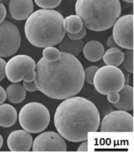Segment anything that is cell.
Masks as SVG:
<instances>
[{
    "instance_id": "cell-1",
    "label": "cell",
    "mask_w": 134,
    "mask_h": 152,
    "mask_svg": "<svg viewBox=\"0 0 134 152\" xmlns=\"http://www.w3.org/2000/svg\"><path fill=\"white\" fill-rule=\"evenodd\" d=\"M35 82L38 90L51 99L63 100L77 95L84 83V70L76 57L62 52L58 61L41 58L36 64Z\"/></svg>"
},
{
    "instance_id": "cell-2",
    "label": "cell",
    "mask_w": 134,
    "mask_h": 152,
    "mask_svg": "<svg viewBox=\"0 0 134 152\" xmlns=\"http://www.w3.org/2000/svg\"><path fill=\"white\" fill-rule=\"evenodd\" d=\"M54 123L63 138L71 142H81L87 140L88 132L97 131L100 115L92 102L73 96L66 99L56 109Z\"/></svg>"
},
{
    "instance_id": "cell-3",
    "label": "cell",
    "mask_w": 134,
    "mask_h": 152,
    "mask_svg": "<svg viewBox=\"0 0 134 152\" xmlns=\"http://www.w3.org/2000/svg\"><path fill=\"white\" fill-rule=\"evenodd\" d=\"M63 21V15L57 11L38 10L27 19L25 34L29 42L36 47L54 46L65 36Z\"/></svg>"
},
{
    "instance_id": "cell-4",
    "label": "cell",
    "mask_w": 134,
    "mask_h": 152,
    "mask_svg": "<svg viewBox=\"0 0 134 152\" xmlns=\"http://www.w3.org/2000/svg\"><path fill=\"white\" fill-rule=\"evenodd\" d=\"M76 15L90 30L103 31L111 28L121 12L119 0H77Z\"/></svg>"
},
{
    "instance_id": "cell-5",
    "label": "cell",
    "mask_w": 134,
    "mask_h": 152,
    "mask_svg": "<svg viewBox=\"0 0 134 152\" xmlns=\"http://www.w3.org/2000/svg\"><path fill=\"white\" fill-rule=\"evenodd\" d=\"M20 124L24 130L39 133L48 127L51 115L47 107L40 103H28L22 107L19 115Z\"/></svg>"
},
{
    "instance_id": "cell-6",
    "label": "cell",
    "mask_w": 134,
    "mask_h": 152,
    "mask_svg": "<svg viewBox=\"0 0 134 152\" xmlns=\"http://www.w3.org/2000/svg\"><path fill=\"white\" fill-rule=\"evenodd\" d=\"M125 77L117 67L106 65L97 70L93 85L97 91L103 95L112 92H119L125 85Z\"/></svg>"
},
{
    "instance_id": "cell-7",
    "label": "cell",
    "mask_w": 134,
    "mask_h": 152,
    "mask_svg": "<svg viewBox=\"0 0 134 152\" xmlns=\"http://www.w3.org/2000/svg\"><path fill=\"white\" fill-rule=\"evenodd\" d=\"M21 41L20 31L15 24L8 20L0 23V57L15 54L20 48Z\"/></svg>"
},
{
    "instance_id": "cell-8",
    "label": "cell",
    "mask_w": 134,
    "mask_h": 152,
    "mask_svg": "<svg viewBox=\"0 0 134 152\" xmlns=\"http://www.w3.org/2000/svg\"><path fill=\"white\" fill-rule=\"evenodd\" d=\"M133 117L126 111H114L106 115L100 125L101 132H133Z\"/></svg>"
},
{
    "instance_id": "cell-9",
    "label": "cell",
    "mask_w": 134,
    "mask_h": 152,
    "mask_svg": "<svg viewBox=\"0 0 134 152\" xmlns=\"http://www.w3.org/2000/svg\"><path fill=\"white\" fill-rule=\"evenodd\" d=\"M36 64L34 60L27 55L14 56L6 63V76L11 82L18 83L22 81L28 73L35 70Z\"/></svg>"
},
{
    "instance_id": "cell-10",
    "label": "cell",
    "mask_w": 134,
    "mask_h": 152,
    "mask_svg": "<svg viewBox=\"0 0 134 152\" xmlns=\"http://www.w3.org/2000/svg\"><path fill=\"white\" fill-rule=\"evenodd\" d=\"M133 15L127 14L117 19L113 25L114 39L120 48L133 49Z\"/></svg>"
},
{
    "instance_id": "cell-11",
    "label": "cell",
    "mask_w": 134,
    "mask_h": 152,
    "mask_svg": "<svg viewBox=\"0 0 134 152\" xmlns=\"http://www.w3.org/2000/svg\"><path fill=\"white\" fill-rule=\"evenodd\" d=\"M33 151H66V143L60 134L53 131L42 133L35 139L32 144Z\"/></svg>"
},
{
    "instance_id": "cell-12",
    "label": "cell",
    "mask_w": 134,
    "mask_h": 152,
    "mask_svg": "<svg viewBox=\"0 0 134 152\" xmlns=\"http://www.w3.org/2000/svg\"><path fill=\"white\" fill-rule=\"evenodd\" d=\"M7 145L12 151H28L33 144V138L29 132L23 130L13 131L8 136Z\"/></svg>"
},
{
    "instance_id": "cell-13",
    "label": "cell",
    "mask_w": 134,
    "mask_h": 152,
    "mask_svg": "<svg viewBox=\"0 0 134 152\" xmlns=\"http://www.w3.org/2000/svg\"><path fill=\"white\" fill-rule=\"evenodd\" d=\"M34 4L32 0H10L9 10L13 18L18 21L27 19L33 13Z\"/></svg>"
},
{
    "instance_id": "cell-14",
    "label": "cell",
    "mask_w": 134,
    "mask_h": 152,
    "mask_svg": "<svg viewBox=\"0 0 134 152\" xmlns=\"http://www.w3.org/2000/svg\"><path fill=\"white\" fill-rule=\"evenodd\" d=\"M84 56L86 59L91 62H97L103 58L105 53L104 45L97 40H91L84 45Z\"/></svg>"
},
{
    "instance_id": "cell-15",
    "label": "cell",
    "mask_w": 134,
    "mask_h": 152,
    "mask_svg": "<svg viewBox=\"0 0 134 152\" xmlns=\"http://www.w3.org/2000/svg\"><path fill=\"white\" fill-rule=\"evenodd\" d=\"M120 99L118 102L114 104L116 109L120 110L129 111L133 108V88L129 85H124L118 92Z\"/></svg>"
},
{
    "instance_id": "cell-16",
    "label": "cell",
    "mask_w": 134,
    "mask_h": 152,
    "mask_svg": "<svg viewBox=\"0 0 134 152\" xmlns=\"http://www.w3.org/2000/svg\"><path fill=\"white\" fill-rule=\"evenodd\" d=\"M17 118V111L14 106L8 104L0 105V126L10 127L16 123Z\"/></svg>"
},
{
    "instance_id": "cell-17",
    "label": "cell",
    "mask_w": 134,
    "mask_h": 152,
    "mask_svg": "<svg viewBox=\"0 0 134 152\" xmlns=\"http://www.w3.org/2000/svg\"><path fill=\"white\" fill-rule=\"evenodd\" d=\"M59 48L62 52L66 53L76 57L82 52L84 47V43L81 39L73 40L67 36H65L59 43Z\"/></svg>"
},
{
    "instance_id": "cell-18",
    "label": "cell",
    "mask_w": 134,
    "mask_h": 152,
    "mask_svg": "<svg viewBox=\"0 0 134 152\" xmlns=\"http://www.w3.org/2000/svg\"><path fill=\"white\" fill-rule=\"evenodd\" d=\"M8 100L13 104L22 102L26 98V91L23 86L18 83H14L8 86L6 91Z\"/></svg>"
},
{
    "instance_id": "cell-19",
    "label": "cell",
    "mask_w": 134,
    "mask_h": 152,
    "mask_svg": "<svg viewBox=\"0 0 134 152\" xmlns=\"http://www.w3.org/2000/svg\"><path fill=\"white\" fill-rule=\"evenodd\" d=\"M124 53L118 48H110L104 53V61L107 65L117 67L122 63Z\"/></svg>"
},
{
    "instance_id": "cell-20",
    "label": "cell",
    "mask_w": 134,
    "mask_h": 152,
    "mask_svg": "<svg viewBox=\"0 0 134 152\" xmlns=\"http://www.w3.org/2000/svg\"><path fill=\"white\" fill-rule=\"evenodd\" d=\"M63 25L66 32L75 34L80 31L84 27L80 17L77 15H71L64 19Z\"/></svg>"
},
{
    "instance_id": "cell-21",
    "label": "cell",
    "mask_w": 134,
    "mask_h": 152,
    "mask_svg": "<svg viewBox=\"0 0 134 152\" xmlns=\"http://www.w3.org/2000/svg\"><path fill=\"white\" fill-rule=\"evenodd\" d=\"M62 56V52L53 46L45 48L43 51V58L49 62L58 61Z\"/></svg>"
},
{
    "instance_id": "cell-22",
    "label": "cell",
    "mask_w": 134,
    "mask_h": 152,
    "mask_svg": "<svg viewBox=\"0 0 134 152\" xmlns=\"http://www.w3.org/2000/svg\"><path fill=\"white\" fill-rule=\"evenodd\" d=\"M124 69L130 73L133 72V50H126L124 53V58L122 63Z\"/></svg>"
},
{
    "instance_id": "cell-23",
    "label": "cell",
    "mask_w": 134,
    "mask_h": 152,
    "mask_svg": "<svg viewBox=\"0 0 134 152\" xmlns=\"http://www.w3.org/2000/svg\"><path fill=\"white\" fill-rule=\"evenodd\" d=\"M62 0H34L36 4L45 9H52L59 6Z\"/></svg>"
},
{
    "instance_id": "cell-24",
    "label": "cell",
    "mask_w": 134,
    "mask_h": 152,
    "mask_svg": "<svg viewBox=\"0 0 134 152\" xmlns=\"http://www.w3.org/2000/svg\"><path fill=\"white\" fill-rule=\"evenodd\" d=\"M99 67L91 66L88 67L84 70V79L87 83L93 85V81L96 73L99 70Z\"/></svg>"
},
{
    "instance_id": "cell-25",
    "label": "cell",
    "mask_w": 134,
    "mask_h": 152,
    "mask_svg": "<svg viewBox=\"0 0 134 152\" xmlns=\"http://www.w3.org/2000/svg\"><path fill=\"white\" fill-rule=\"evenodd\" d=\"M87 31L85 27H83L80 31L75 34H70L67 33V35L70 39L73 40H81L86 35Z\"/></svg>"
},
{
    "instance_id": "cell-26",
    "label": "cell",
    "mask_w": 134,
    "mask_h": 152,
    "mask_svg": "<svg viewBox=\"0 0 134 152\" xmlns=\"http://www.w3.org/2000/svg\"><path fill=\"white\" fill-rule=\"evenodd\" d=\"M23 86L25 90L28 92H33L38 91L35 81L31 82H25L23 81Z\"/></svg>"
},
{
    "instance_id": "cell-27",
    "label": "cell",
    "mask_w": 134,
    "mask_h": 152,
    "mask_svg": "<svg viewBox=\"0 0 134 152\" xmlns=\"http://www.w3.org/2000/svg\"><path fill=\"white\" fill-rule=\"evenodd\" d=\"M108 100L111 104H115L118 102L120 99V95L118 92H112L107 95Z\"/></svg>"
},
{
    "instance_id": "cell-28",
    "label": "cell",
    "mask_w": 134,
    "mask_h": 152,
    "mask_svg": "<svg viewBox=\"0 0 134 152\" xmlns=\"http://www.w3.org/2000/svg\"><path fill=\"white\" fill-rule=\"evenodd\" d=\"M6 62L0 57V81H2L6 76L5 67Z\"/></svg>"
},
{
    "instance_id": "cell-29",
    "label": "cell",
    "mask_w": 134,
    "mask_h": 152,
    "mask_svg": "<svg viewBox=\"0 0 134 152\" xmlns=\"http://www.w3.org/2000/svg\"><path fill=\"white\" fill-rule=\"evenodd\" d=\"M36 76V73L35 70H32L28 73L27 75L24 77L22 80L25 82H31V81H34Z\"/></svg>"
},
{
    "instance_id": "cell-30",
    "label": "cell",
    "mask_w": 134,
    "mask_h": 152,
    "mask_svg": "<svg viewBox=\"0 0 134 152\" xmlns=\"http://www.w3.org/2000/svg\"><path fill=\"white\" fill-rule=\"evenodd\" d=\"M7 9L4 4L0 2V23L4 21L7 16Z\"/></svg>"
},
{
    "instance_id": "cell-31",
    "label": "cell",
    "mask_w": 134,
    "mask_h": 152,
    "mask_svg": "<svg viewBox=\"0 0 134 152\" xmlns=\"http://www.w3.org/2000/svg\"><path fill=\"white\" fill-rule=\"evenodd\" d=\"M107 44L108 46L110 48H118L120 49V48L116 42L112 35H111L107 39Z\"/></svg>"
},
{
    "instance_id": "cell-32",
    "label": "cell",
    "mask_w": 134,
    "mask_h": 152,
    "mask_svg": "<svg viewBox=\"0 0 134 152\" xmlns=\"http://www.w3.org/2000/svg\"><path fill=\"white\" fill-rule=\"evenodd\" d=\"M7 99V93L4 88L0 86V105L3 104Z\"/></svg>"
},
{
    "instance_id": "cell-33",
    "label": "cell",
    "mask_w": 134,
    "mask_h": 152,
    "mask_svg": "<svg viewBox=\"0 0 134 152\" xmlns=\"http://www.w3.org/2000/svg\"><path fill=\"white\" fill-rule=\"evenodd\" d=\"M78 151H88V143L87 141L83 142L79 146L77 149Z\"/></svg>"
},
{
    "instance_id": "cell-34",
    "label": "cell",
    "mask_w": 134,
    "mask_h": 152,
    "mask_svg": "<svg viewBox=\"0 0 134 152\" xmlns=\"http://www.w3.org/2000/svg\"><path fill=\"white\" fill-rule=\"evenodd\" d=\"M3 143V139L2 136L0 134V149L2 148Z\"/></svg>"
},
{
    "instance_id": "cell-35",
    "label": "cell",
    "mask_w": 134,
    "mask_h": 152,
    "mask_svg": "<svg viewBox=\"0 0 134 152\" xmlns=\"http://www.w3.org/2000/svg\"><path fill=\"white\" fill-rule=\"evenodd\" d=\"M122 1H124V2L130 3H133V0H122Z\"/></svg>"
},
{
    "instance_id": "cell-36",
    "label": "cell",
    "mask_w": 134,
    "mask_h": 152,
    "mask_svg": "<svg viewBox=\"0 0 134 152\" xmlns=\"http://www.w3.org/2000/svg\"><path fill=\"white\" fill-rule=\"evenodd\" d=\"M0 1H1V0H0Z\"/></svg>"
}]
</instances>
